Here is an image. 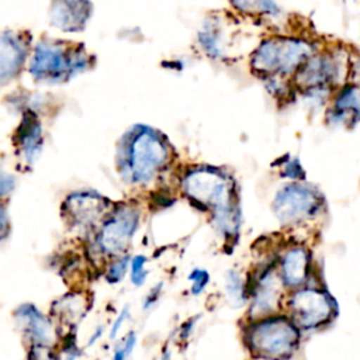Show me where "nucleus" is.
<instances>
[{"label": "nucleus", "mask_w": 360, "mask_h": 360, "mask_svg": "<svg viewBox=\"0 0 360 360\" xmlns=\"http://www.w3.org/2000/svg\"><path fill=\"white\" fill-rule=\"evenodd\" d=\"M10 233V218L7 210L0 201V242L4 240Z\"/></svg>", "instance_id": "2f4dec72"}, {"label": "nucleus", "mask_w": 360, "mask_h": 360, "mask_svg": "<svg viewBox=\"0 0 360 360\" xmlns=\"http://www.w3.org/2000/svg\"><path fill=\"white\" fill-rule=\"evenodd\" d=\"M101 336H103V326H97L87 340V346H93Z\"/></svg>", "instance_id": "f704fd0d"}, {"label": "nucleus", "mask_w": 360, "mask_h": 360, "mask_svg": "<svg viewBox=\"0 0 360 360\" xmlns=\"http://www.w3.org/2000/svg\"><path fill=\"white\" fill-rule=\"evenodd\" d=\"M277 271L285 290H295L309 284L312 266L311 253L305 246H288L278 257Z\"/></svg>", "instance_id": "4468645a"}, {"label": "nucleus", "mask_w": 360, "mask_h": 360, "mask_svg": "<svg viewBox=\"0 0 360 360\" xmlns=\"http://www.w3.org/2000/svg\"><path fill=\"white\" fill-rule=\"evenodd\" d=\"M87 60L83 49L69 48L65 42L42 41L34 49L30 72L37 80L58 83L86 69Z\"/></svg>", "instance_id": "423d86ee"}, {"label": "nucleus", "mask_w": 360, "mask_h": 360, "mask_svg": "<svg viewBox=\"0 0 360 360\" xmlns=\"http://www.w3.org/2000/svg\"><path fill=\"white\" fill-rule=\"evenodd\" d=\"M188 281H190V292L193 295H200L204 292V290L207 288V285L210 284L211 276L205 269L201 267H194L190 273H188Z\"/></svg>", "instance_id": "393cba45"}, {"label": "nucleus", "mask_w": 360, "mask_h": 360, "mask_svg": "<svg viewBox=\"0 0 360 360\" xmlns=\"http://www.w3.org/2000/svg\"><path fill=\"white\" fill-rule=\"evenodd\" d=\"M14 188V179L0 169V200L6 198Z\"/></svg>", "instance_id": "7c9ffc66"}, {"label": "nucleus", "mask_w": 360, "mask_h": 360, "mask_svg": "<svg viewBox=\"0 0 360 360\" xmlns=\"http://www.w3.org/2000/svg\"><path fill=\"white\" fill-rule=\"evenodd\" d=\"M180 187L191 202L211 212L214 228L222 238L238 236L240 210L229 174L212 166L193 167L183 174Z\"/></svg>", "instance_id": "f257e3e1"}, {"label": "nucleus", "mask_w": 360, "mask_h": 360, "mask_svg": "<svg viewBox=\"0 0 360 360\" xmlns=\"http://www.w3.org/2000/svg\"><path fill=\"white\" fill-rule=\"evenodd\" d=\"M225 291H226L229 301L235 307H239L246 301L248 284L238 270H235V269L228 270L226 277H225Z\"/></svg>", "instance_id": "412c9836"}, {"label": "nucleus", "mask_w": 360, "mask_h": 360, "mask_svg": "<svg viewBox=\"0 0 360 360\" xmlns=\"http://www.w3.org/2000/svg\"><path fill=\"white\" fill-rule=\"evenodd\" d=\"M13 318L28 345L58 347L59 328L56 326V322L51 315L42 312L35 304H20L13 311Z\"/></svg>", "instance_id": "f8f14e48"}, {"label": "nucleus", "mask_w": 360, "mask_h": 360, "mask_svg": "<svg viewBox=\"0 0 360 360\" xmlns=\"http://www.w3.org/2000/svg\"><path fill=\"white\" fill-rule=\"evenodd\" d=\"M248 297H250L249 321L280 314L285 298V287L278 276L277 266H266L259 273Z\"/></svg>", "instance_id": "9d476101"}, {"label": "nucleus", "mask_w": 360, "mask_h": 360, "mask_svg": "<svg viewBox=\"0 0 360 360\" xmlns=\"http://www.w3.org/2000/svg\"><path fill=\"white\" fill-rule=\"evenodd\" d=\"M86 308L87 300L82 292H66L65 295L53 301L51 316L58 325L66 326L68 329H73L84 316Z\"/></svg>", "instance_id": "f3484780"}, {"label": "nucleus", "mask_w": 360, "mask_h": 360, "mask_svg": "<svg viewBox=\"0 0 360 360\" xmlns=\"http://www.w3.org/2000/svg\"><path fill=\"white\" fill-rule=\"evenodd\" d=\"M326 124L330 127L352 128L360 121V84H340L325 114Z\"/></svg>", "instance_id": "ddd939ff"}, {"label": "nucleus", "mask_w": 360, "mask_h": 360, "mask_svg": "<svg viewBox=\"0 0 360 360\" xmlns=\"http://www.w3.org/2000/svg\"><path fill=\"white\" fill-rule=\"evenodd\" d=\"M135 345H136V333L131 330L122 338L121 343L114 349L111 360H127L128 356L132 353Z\"/></svg>", "instance_id": "bb28decb"}, {"label": "nucleus", "mask_w": 360, "mask_h": 360, "mask_svg": "<svg viewBox=\"0 0 360 360\" xmlns=\"http://www.w3.org/2000/svg\"><path fill=\"white\" fill-rule=\"evenodd\" d=\"M280 176L288 179L290 181H304L305 180V169L302 167L298 158L287 156V159L280 165Z\"/></svg>", "instance_id": "b1692460"}, {"label": "nucleus", "mask_w": 360, "mask_h": 360, "mask_svg": "<svg viewBox=\"0 0 360 360\" xmlns=\"http://www.w3.org/2000/svg\"><path fill=\"white\" fill-rule=\"evenodd\" d=\"M231 6L239 13L260 14L276 17L280 14V7L274 0H229Z\"/></svg>", "instance_id": "aec40b11"}, {"label": "nucleus", "mask_w": 360, "mask_h": 360, "mask_svg": "<svg viewBox=\"0 0 360 360\" xmlns=\"http://www.w3.org/2000/svg\"><path fill=\"white\" fill-rule=\"evenodd\" d=\"M263 83L267 91L273 97H285L288 94V86L285 83V77L267 76V77H263Z\"/></svg>", "instance_id": "cd10ccee"}, {"label": "nucleus", "mask_w": 360, "mask_h": 360, "mask_svg": "<svg viewBox=\"0 0 360 360\" xmlns=\"http://www.w3.org/2000/svg\"><path fill=\"white\" fill-rule=\"evenodd\" d=\"M91 14L90 0H53L51 21L63 31L82 30Z\"/></svg>", "instance_id": "2eb2a0df"}, {"label": "nucleus", "mask_w": 360, "mask_h": 360, "mask_svg": "<svg viewBox=\"0 0 360 360\" xmlns=\"http://www.w3.org/2000/svg\"><path fill=\"white\" fill-rule=\"evenodd\" d=\"M56 346L28 345V360H59Z\"/></svg>", "instance_id": "a878e982"}, {"label": "nucleus", "mask_w": 360, "mask_h": 360, "mask_svg": "<svg viewBox=\"0 0 360 360\" xmlns=\"http://www.w3.org/2000/svg\"><path fill=\"white\" fill-rule=\"evenodd\" d=\"M345 60L336 52H314L295 72L294 80L302 90L312 87L333 89L345 77Z\"/></svg>", "instance_id": "1a4fd4ad"}, {"label": "nucleus", "mask_w": 360, "mask_h": 360, "mask_svg": "<svg viewBox=\"0 0 360 360\" xmlns=\"http://www.w3.org/2000/svg\"><path fill=\"white\" fill-rule=\"evenodd\" d=\"M15 143L28 163L35 160L39 155L42 146V129L39 120L32 111L25 112L21 125L17 128Z\"/></svg>", "instance_id": "a211bd4d"}, {"label": "nucleus", "mask_w": 360, "mask_h": 360, "mask_svg": "<svg viewBox=\"0 0 360 360\" xmlns=\"http://www.w3.org/2000/svg\"><path fill=\"white\" fill-rule=\"evenodd\" d=\"M111 208L110 201L104 197L90 191H80L66 197L62 210L72 226L93 233Z\"/></svg>", "instance_id": "9b49d317"}, {"label": "nucleus", "mask_w": 360, "mask_h": 360, "mask_svg": "<svg viewBox=\"0 0 360 360\" xmlns=\"http://www.w3.org/2000/svg\"><path fill=\"white\" fill-rule=\"evenodd\" d=\"M148 257L145 255H134L129 260V281L135 287H142L149 276V271L146 269Z\"/></svg>", "instance_id": "5701e85b"}, {"label": "nucleus", "mask_w": 360, "mask_h": 360, "mask_svg": "<svg viewBox=\"0 0 360 360\" xmlns=\"http://www.w3.org/2000/svg\"><path fill=\"white\" fill-rule=\"evenodd\" d=\"M197 44L207 58L212 60H222L225 58L222 34L212 20H205L197 31Z\"/></svg>", "instance_id": "6ab92c4d"}, {"label": "nucleus", "mask_w": 360, "mask_h": 360, "mask_svg": "<svg viewBox=\"0 0 360 360\" xmlns=\"http://www.w3.org/2000/svg\"><path fill=\"white\" fill-rule=\"evenodd\" d=\"M122 155V176L134 184H148L167 166L170 149L160 132L138 125L128 134V141H124Z\"/></svg>", "instance_id": "f03ea898"}, {"label": "nucleus", "mask_w": 360, "mask_h": 360, "mask_svg": "<svg viewBox=\"0 0 360 360\" xmlns=\"http://www.w3.org/2000/svg\"><path fill=\"white\" fill-rule=\"evenodd\" d=\"M354 1H356V0H354Z\"/></svg>", "instance_id": "c9c22d12"}, {"label": "nucleus", "mask_w": 360, "mask_h": 360, "mask_svg": "<svg viewBox=\"0 0 360 360\" xmlns=\"http://www.w3.org/2000/svg\"><path fill=\"white\" fill-rule=\"evenodd\" d=\"M141 212L136 207L122 204L111 208L90 239V255L101 263L125 255L139 226Z\"/></svg>", "instance_id": "39448f33"}, {"label": "nucleus", "mask_w": 360, "mask_h": 360, "mask_svg": "<svg viewBox=\"0 0 360 360\" xmlns=\"http://www.w3.org/2000/svg\"><path fill=\"white\" fill-rule=\"evenodd\" d=\"M285 315L301 330L316 329L328 323L335 312L332 297L318 285H304L285 294Z\"/></svg>", "instance_id": "6e6552de"}, {"label": "nucleus", "mask_w": 360, "mask_h": 360, "mask_svg": "<svg viewBox=\"0 0 360 360\" xmlns=\"http://www.w3.org/2000/svg\"><path fill=\"white\" fill-rule=\"evenodd\" d=\"M129 260H131V256L128 253L107 260L104 263V267H103L104 280L108 284H118V283H121L124 280L125 274L128 273Z\"/></svg>", "instance_id": "4be33fe9"}, {"label": "nucleus", "mask_w": 360, "mask_h": 360, "mask_svg": "<svg viewBox=\"0 0 360 360\" xmlns=\"http://www.w3.org/2000/svg\"><path fill=\"white\" fill-rule=\"evenodd\" d=\"M311 42L301 38L273 37L263 39L250 56V68L262 77L294 76L314 53Z\"/></svg>", "instance_id": "20e7f679"}, {"label": "nucleus", "mask_w": 360, "mask_h": 360, "mask_svg": "<svg viewBox=\"0 0 360 360\" xmlns=\"http://www.w3.org/2000/svg\"><path fill=\"white\" fill-rule=\"evenodd\" d=\"M198 319V316H194V318H190L187 319L186 322H183V325L180 326V338L181 339H187L190 336V332L193 330L194 328V322Z\"/></svg>", "instance_id": "473e14b6"}, {"label": "nucleus", "mask_w": 360, "mask_h": 360, "mask_svg": "<svg viewBox=\"0 0 360 360\" xmlns=\"http://www.w3.org/2000/svg\"><path fill=\"white\" fill-rule=\"evenodd\" d=\"M65 349H66V354H65L63 360H77L79 359L80 352L77 350V347H76V345L73 342L68 343Z\"/></svg>", "instance_id": "72a5a7b5"}, {"label": "nucleus", "mask_w": 360, "mask_h": 360, "mask_svg": "<svg viewBox=\"0 0 360 360\" xmlns=\"http://www.w3.org/2000/svg\"><path fill=\"white\" fill-rule=\"evenodd\" d=\"M162 291H163V283L160 281V283H158V284H155L149 291H148V294L145 295V298H143V309L145 311H148V309H150V308H153L155 305H156V302L159 301V298H160V295H162Z\"/></svg>", "instance_id": "c756f323"}, {"label": "nucleus", "mask_w": 360, "mask_h": 360, "mask_svg": "<svg viewBox=\"0 0 360 360\" xmlns=\"http://www.w3.org/2000/svg\"><path fill=\"white\" fill-rule=\"evenodd\" d=\"M129 316H131V309H129L128 305H125V307L120 311V314L115 316V319L112 321V323H111V328H110V332H108L110 340H115V339H117V336L120 335V332H121L124 323L129 319Z\"/></svg>", "instance_id": "c85d7f7f"}, {"label": "nucleus", "mask_w": 360, "mask_h": 360, "mask_svg": "<svg viewBox=\"0 0 360 360\" xmlns=\"http://www.w3.org/2000/svg\"><path fill=\"white\" fill-rule=\"evenodd\" d=\"M321 191L304 181H290L274 194L271 210L281 225H298L315 218L322 210Z\"/></svg>", "instance_id": "0eeeda50"}, {"label": "nucleus", "mask_w": 360, "mask_h": 360, "mask_svg": "<svg viewBox=\"0 0 360 360\" xmlns=\"http://www.w3.org/2000/svg\"><path fill=\"white\" fill-rule=\"evenodd\" d=\"M25 59V42L15 32L0 35V80H10L18 75Z\"/></svg>", "instance_id": "dca6fc26"}, {"label": "nucleus", "mask_w": 360, "mask_h": 360, "mask_svg": "<svg viewBox=\"0 0 360 360\" xmlns=\"http://www.w3.org/2000/svg\"><path fill=\"white\" fill-rule=\"evenodd\" d=\"M243 343L256 360H287L300 346V329L285 314L249 321Z\"/></svg>", "instance_id": "7ed1b4c3"}]
</instances>
